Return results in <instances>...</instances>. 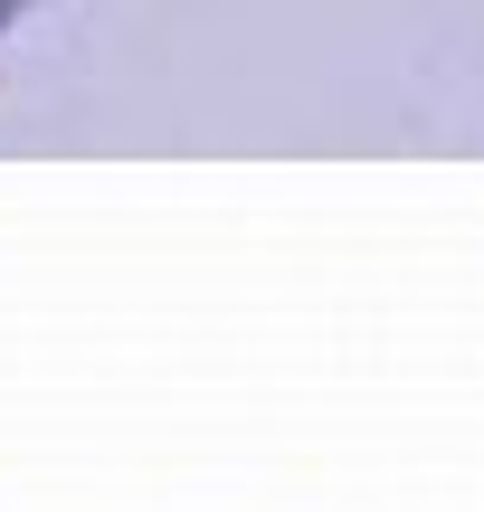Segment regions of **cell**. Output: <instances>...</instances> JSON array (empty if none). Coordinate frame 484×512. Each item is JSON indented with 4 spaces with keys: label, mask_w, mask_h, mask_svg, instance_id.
Returning <instances> with one entry per match:
<instances>
[{
    "label": "cell",
    "mask_w": 484,
    "mask_h": 512,
    "mask_svg": "<svg viewBox=\"0 0 484 512\" xmlns=\"http://www.w3.org/2000/svg\"><path fill=\"white\" fill-rule=\"evenodd\" d=\"M19 10H29V0H0V38H10V19H19Z\"/></svg>",
    "instance_id": "cell-1"
}]
</instances>
